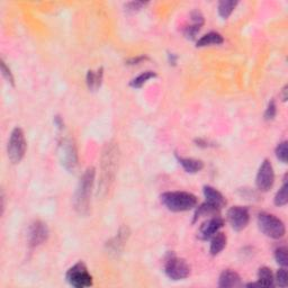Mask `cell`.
<instances>
[{"label":"cell","instance_id":"cell-1","mask_svg":"<svg viewBox=\"0 0 288 288\" xmlns=\"http://www.w3.org/2000/svg\"><path fill=\"white\" fill-rule=\"evenodd\" d=\"M118 161H120V150L114 143H107L104 146L103 155H101V169L100 179L98 184V196L105 197L115 180Z\"/></svg>","mask_w":288,"mask_h":288},{"label":"cell","instance_id":"cell-2","mask_svg":"<svg viewBox=\"0 0 288 288\" xmlns=\"http://www.w3.org/2000/svg\"><path fill=\"white\" fill-rule=\"evenodd\" d=\"M96 170L94 167H88L80 178L77 190L74 194V210L80 215H87L90 210V197L92 186L95 183Z\"/></svg>","mask_w":288,"mask_h":288},{"label":"cell","instance_id":"cell-3","mask_svg":"<svg viewBox=\"0 0 288 288\" xmlns=\"http://www.w3.org/2000/svg\"><path fill=\"white\" fill-rule=\"evenodd\" d=\"M160 201L171 212H186L197 206V197L187 192H166L161 194Z\"/></svg>","mask_w":288,"mask_h":288},{"label":"cell","instance_id":"cell-4","mask_svg":"<svg viewBox=\"0 0 288 288\" xmlns=\"http://www.w3.org/2000/svg\"><path fill=\"white\" fill-rule=\"evenodd\" d=\"M258 226H259L260 231L264 233L268 238H272L275 240L282 239L286 233L285 224L281 218L273 214L266 213V212H261L258 214L257 217Z\"/></svg>","mask_w":288,"mask_h":288},{"label":"cell","instance_id":"cell-5","mask_svg":"<svg viewBox=\"0 0 288 288\" xmlns=\"http://www.w3.org/2000/svg\"><path fill=\"white\" fill-rule=\"evenodd\" d=\"M27 142L25 139L24 131L20 128H15L10 134L8 141L7 153L11 163H19L26 153Z\"/></svg>","mask_w":288,"mask_h":288},{"label":"cell","instance_id":"cell-6","mask_svg":"<svg viewBox=\"0 0 288 288\" xmlns=\"http://www.w3.org/2000/svg\"><path fill=\"white\" fill-rule=\"evenodd\" d=\"M58 155L63 168L69 172H74L78 168V151L74 142L71 139L66 138L59 144Z\"/></svg>","mask_w":288,"mask_h":288},{"label":"cell","instance_id":"cell-7","mask_svg":"<svg viewBox=\"0 0 288 288\" xmlns=\"http://www.w3.org/2000/svg\"><path fill=\"white\" fill-rule=\"evenodd\" d=\"M164 273L171 281H183L190 275V266L183 258L169 253L164 261Z\"/></svg>","mask_w":288,"mask_h":288},{"label":"cell","instance_id":"cell-8","mask_svg":"<svg viewBox=\"0 0 288 288\" xmlns=\"http://www.w3.org/2000/svg\"><path fill=\"white\" fill-rule=\"evenodd\" d=\"M67 282L75 288H86L92 286V276L88 272L87 266L82 261H79L66 274Z\"/></svg>","mask_w":288,"mask_h":288},{"label":"cell","instance_id":"cell-9","mask_svg":"<svg viewBox=\"0 0 288 288\" xmlns=\"http://www.w3.org/2000/svg\"><path fill=\"white\" fill-rule=\"evenodd\" d=\"M274 181H275L274 167L268 159H265L257 173L256 178L257 188L259 189L260 192H268V190L273 187Z\"/></svg>","mask_w":288,"mask_h":288},{"label":"cell","instance_id":"cell-10","mask_svg":"<svg viewBox=\"0 0 288 288\" xmlns=\"http://www.w3.org/2000/svg\"><path fill=\"white\" fill-rule=\"evenodd\" d=\"M227 221L234 231H242L250 221V214L247 207L233 206L227 211Z\"/></svg>","mask_w":288,"mask_h":288},{"label":"cell","instance_id":"cell-11","mask_svg":"<svg viewBox=\"0 0 288 288\" xmlns=\"http://www.w3.org/2000/svg\"><path fill=\"white\" fill-rule=\"evenodd\" d=\"M49 227L44 222L35 221L28 228L27 241L29 248H36L43 244L49 238Z\"/></svg>","mask_w":288,"mask_h":288},{"label":"cell","instance_id":"cell-12","mask_svg":"<svg viewBox=\"0 0 288 288\" xmlns=\"http://www.w3.org/2000/svg\"><path fill=\"white\" fill-rule=\"evenodd\" d=\"M223 225H224L223 218L215 215L202 224L200 230H198L197 236L201 240L204 241L209 240L215 234V233H217L219 231V228L223 227Z\"/></svg>","mask_w":288,"mask_h":288},{"label":"cell","instance_id":"cell-13","mask_svg":"<svg viewBox=\"0 0 288 288\" xmlns=\"http://www.w3.org/2000/svg\"><path fill=\"white\" fill-rule=\"evenodd\" d=\"M190 19H192V24L185 27L184 34L187 39L194 40L204 25V16L200 10H193L190 12Z\"/></svg>","mask_w":288,"mask_h":288},{"label":"cell","instance_id":"cell-14","mask_svg":"<svg viewBox=\"0 0 288 288\" xmlns=\"http://www.w3.org/2000/svg\"><path fill=\"white\" fill-rule=\"evenodd\" d=\"M130 238V228L128 226H122L118 231L117 235L107 242V248L113 253L121 252L124 248L125 243L128 242Z\"/></svg>","mask_w":288,"mask_h":288},{"label":"cell","instance_id":"cell-15","mask_svg":"<svg viewBox=\"0 0 288 288\" xmlns=\"http://www.w3.org/2000/svg\"><path fill=\"white\" fill-rule=\"evenodd\" d=\"M242 281L238 273L233 272L231 269L223 270L222 274L219 275L218 286L222 288H230V287H240L242 286Z\"/></svg>","mask_w":288,"mask_h":288},{"label":"cell","instance_id":"cell-16","mask_svg":"<svg viewBox=\"0 0 288 288\" xmlns=\"http://www.w3.org/2000/svg\"><path fill=\"white\" fill-rule=\"evenodd\" d=\"M203 193H204L206 202L211 205L217 207L218 210L223 209V207L226 205L225 197H224L217 189L212 187V186H204V188H203Z\"/></svg>","mask_w":288,"mask_h":288},{"label":"cell","instance_id":"cell-17","mask_svg":"<svg viewBox=\"0 0 288 288\" xmlns=\"http://www.w3.org/2000/svg\"><path fill=\"white\" fill-rule=\"evenodd\" d=\"M177 160L184 170L188 173H197L204 169V162L202 160L194 159V158H184V156L176 155Z\"/></svg>","mask_w":288,"mask_h":288},{"label":"cell","instance_id":"cell-18","mask_svg":"<svg viewBox=\"0 0 288 288\" xmlns=\"http://www.w3.org/2000/svg\"><path fill=\"white\" fill-rule=\"evenodd\" d=\"M211 248H210V252L212 256H217L218 253H221L224 248L226 247V242H227V238L226 235L224 234L222 232H217L211 238Z\"/></svg>","mask_w":288,"mask_h":288},{"label":"cell","instance_id":"cell-19","mask_svg":"<svg viewBox=\"0 0 288 288\" xmlns=\"http://www.w3.org/2000/svg\"><path fill=\"white\" fill-rule=\"evenodd\" d=\"M103 77H104L103 68H99L97 71L89 70L87 72V78H86L89 90H91V91L98 90L101 86V82H103Z\"/></svg>","mask_w":288,"mask_h":288},{"label":"cell","instance_id":"cell-20","mask_svg":"<svg viewBox=\"0 0 288 288\" xmlns=\"http://www.w3.org/2000/svg\"><path fill=\"white\" fill-rule=\"evenodd\" d=\"M224 42L223 36L217 32H210L203 35L200 40L196 42L197 48H205L211 45H219Z\"/></svg>","mask_w":288,"mask_h":288},{"label":"cell","instance_id":"cell-21","mask_svg":"<svg viewBox=\"0 0 288 288\" xmlns=\"http://www.w3.org/2000/svg\"><path fill=\"white\" fill-rule=\"evenodd\" d=\"M258 284L260 287H273L275 285L274 274L268 267H261L258 272Z\"/></svg>","mask_w":288,"mask_h":288},{"label":"cell","instance_id":"cell-22","mask_svg":"<svg viewBox=\"0 0 288 288\" xmlns=\"http://www.w3.org/2000/svg\"><path fill=\"white\" fill-rule=\"evenodd\" d=\"M218 211L219 210L217 209V207L211 205L206 202L204 203V204H202L200 207H197L196 213H195L194 215V223L196 222L198 218L203 217V216H215L218 213Z\"/></svg>","mask_w":288,"mask_h":288},{"label":"cell","instance_id":"cell-23","mask_svg":"<svg viewBox=\"0 0 288 288\" xmlns=\"http://www.w3.org/2000/svg\"><path fill=\"white\" fill-rule=\"evenodd\" d=\"M238 1H233V0H222L218 2V14L222 18L226 19L235 9Z\"/></svg>","mask_w":288,"mask_h":288},{"label":"cell","instance_id":"cell-24","mask_svg":"<svg viewBox=\"0 0 288 288\" xmlns=\"http://www.w3.org/2000/svg\"><path fill=\"white\" fill-rule=\"evenodd\" d=\"M156 72L154 71H144L141 74L138 75L137 78H134L132 81L130 82V86L133 88H141L144 83H146L150 79L156 78Z\"/></svg>","mask_w":288,"mask_h":288},{"label":"cell","instance_id":"cell-25","mask_svg":"<svg viewBox=\"0 0 288 288\" xmlns=\"http://www.w3.org/2000/svg\"><path fill=\"white\" fill-rule=\"evenodd\" d=\"M274 203L276 206H285L288 203V184L287 179H284V184L278 190L276 196L274 198Z\"/></svg>","mask_w":288,"mask_h":288},{"label":"cell","instance_id":"cell-26","mask_svg":"<svg viewBox=\"0 0 288 288\" xmlns=\"http://www.w3.org/2000/svg\"><path fill=\"white\" fill-rule=\"evenodd\" d=\"M275 259H276L277 264L281 265L284 268H286L288 265V257H287V248L286 247H279L275 251Z\"/></svg>","mask_w":288,"mask_h":288},{"label":"cell","instance_id":"cell-27","mask_svg":"<svg viewBox=\"0 0 288 288\" xmlns=\"http://www.w3.org/2000/svg\"><path fill=\"white\" fill-rule=\"evenodd\" d=\"M276 156L278 160H281L283 163H287V156H288V149H287V141H283L277 145L276 151Z\"/></svg>","mask_w":288,"mask_h":288},{"label":"cell","instance_id":"cell-28","mask_svg":"<svg viewBox=\"0 0 288 288\" xmlns=\"http://www.w3.org/2000/svg\"><path fill=\"white\" fill-rule=\"evenodd\" d=\"M275 279V283H276V285L279 287H286L287 286V270L284 268H281L277 272L276 276L274 277Z\"/></svg>","mask_w":288,"mask_h":288},{"label":"cell","instance_id":"cell-29","mask_svg":"<svg viewBox=\"0 0 288 288\" xmlns=\"http://www.w3.org/2000/svg\"><path fill=\"white\" fill-rule=\"evenodd\" d=\"M276 113H277V106L276 103H275V100H270L269 104H268V107H267L266 112H265V120L266 121H273L275 116H276Z\"/></svg>","mask_w":288,"mask_h":288},{"label":"cell","instance_id":"cell-30","mask_svg":"<svg viewBox=\"0 0 288 288\" xmlns=\"http://www.w3.org/2000/svg\"><path fill=\"white\" fill-rule=\"evenodd\" d=\"M1 73H2V77L7 80L8 83H10L12 87L15 86V79H14V75H12L11 71L9 68L7 67L6 62L1 60Z\"/></svg>","mask_w":288,"mask_h":288},{"label":"cell","instance_id":"cell-31","mask_svg":"<svg viewBox=\"0 0 288 288\" xmlns=\"http://www.w3.org/2000/svg\"><path fill=\"white\" fill-rule=\"evenodd\" d=\"M146 2H143V1H131L125 3V9L128 11H138L141 9L143 6H145Z\"/></svg>","mask_w":288,"mask_h":288},{"label":"cell","instance_id":"cell-32","mask_svg":"<svg viewBox=\"0 0 288 288\" xmlns=\"http://www.w3.org/2000/svg\"><path fill=\"white\" fill-rule=\"evenodd\" d=\"M147 57H144V56H141V57H137V58H132V59H130V60L128 61V65L130 66H135V65H139V63H141L143 61H145L147 60Z\"/></svg>","mask_w":288,"mask_h":288},{"label":"cell","instance_id":"cell-33","mask_svg":"<svg viewBox=\"0 0 288 288\" xmlns=\"http://www.w3.org/2000/svg\"><path fill=\"white\" fill-rule=\"evenodd\" d=\"M288 86L286 84L285 87L283 88V91H282V98H283V101H286L287 98H288Z\"/></svg>","mask_w":288,"mask_h":288},{"label":"cell","instance_id":"cell-34","mask_svg":"<svg viewBox=\"0 0 288 288\" xmlns=\"http://www.w3.org/2000/svg\"><path fill=\"white\" fill-rule=\"evenodd\" d=\"M168 57H169V62H170V65H171V63H172V65H176L177 57L175 56V54H173V53H169Z\"/></svg>","mask_w":288,"mask_h":288},{"label":"cell","instance_id":"cell-35","mask_svg":"<svg viewBox=\"0 0 288 288\" xmlns=\"http://www.w3.org/2000/svg\"><path fill=\"white\" fill-rule=\"evenodd\" d=\"M54 122H56V124L58 125V128L62 129V126H63V123H62V121H61V118H60V117L57 116L56 118H54Z\"/></svg>","mask_w":288,"mask_h":288}]
</instances>
